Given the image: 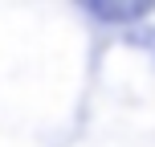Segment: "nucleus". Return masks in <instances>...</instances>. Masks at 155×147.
<instances>
[{"instance_id":"1","label":"nucleus","mask_w":155,"mask_h":147,"mask_svg":"<svg viewBox=\"0 0 155 147\" xmlns=\"http://www.w3.org/2000/svg\"><path fill=\"white\" fill-rule=\"evenodd\" d=\"M90 12L106 16V21H135V16L147 12V0H135V4H90Z\"/></svg>"}]
</instances>
